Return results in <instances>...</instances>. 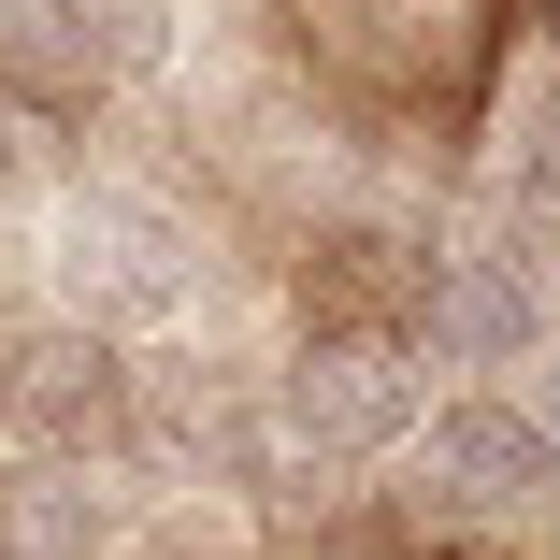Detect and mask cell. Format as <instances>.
Here are the masks:
<instances>
[{"instance_id":"6da1fadb","label":"cell","mask_w":560,"mask_h":560,"mask_svg":"<svg viewBox=\"0 0 560 560\" xmlns=\"http://www.w3.org/2000/svg\"><path fill=\"white\" fill-rule=\"evenodd\" d=\"M58 302L86 330H144L201 302V231L144 187H58Z\"/></svg>"},{"instance_id":"7a4b0ae2","label":"cell","mask_w":560,"mask_h":560,"mask_svg":"<svg viewBox=\"0 0 560 560\" xmlns=\"http://www.w3.org/2000/svg\"><path fill=\"white\" fill-rule=\"evenodd\" d=\"M417 417H431L417 402V330H388V316L316 330V346L288 360V388H273V431L302 445V460H388Z\"/></svg>"},{"instance_id":"3957f363","label":"cell","mask_w":560,"mask_h":560,"mask_svg":"<svg viewBox=\"0 0 560 560\" xmlns=\"http://www.w3.org/2000/svg\"><path fill=\"white\" fill-rule=\"evenodd\" d=\"M0 417H15L30 445H58V460H86V445H116V417H130V374H116V330H86V316L30 330V346L0 360Z\"/></svg>"},{"instance_id":"277c9868","label":"cell","mask_w":560,"mask_h":560,"mask_svg":"<svg viewBox=\"0 0 560 560\" xmlns=\"http://www.w3.org/2000/svg\"><path fill=\"white\" fill-rule=\"evenodd\" d=\"M402 445H417V475H431L445 503H475V517H517V503L560 489V431L517 417V402H445V417H417Z\"/></svg>"},{"instance_id":"5b68a950","label":"cell","mask_w":560,"mask_h":560,"mask_svg":"<svg viewBox=\"0 0 560 560\" xmlns=\"http://www.w3.org/2000/svg\"><path fill=\"white\" fill-rule=\"evenodd\" d=\"M417 330H431V346L445 360H517L532 346V330H546V302L517 288V259H417Z\"/></svg>"},{"instance_id":"8992f818","label":"cell","mask_w":560,"mask_h":560,"mask_svg":"<svg viewBox=\"0 0 560 560\" xmlns=\"http://www.w3.org/2000/svg\"><path fill=\"white\" fill-rule=\"evenodd\" d=\"M86 72V15H72V0H0V86H72Z\"/></svg>"},{"instance_id":"52a82bcc","label":"cell","mask_w":560,"mask_h":560,"mask_svg":"<svg viewBox=\"0 0 560 560\" xmlns=\"http://www.w3.org/2000/svg\"><path fill=\"white\" fill-rule=\"evenodd\" d=\"M15 546L30 560H101L116 546V503H86L72 475H15Z\"/></svg>"},{"instance_id":"ba28073f","label":"cell","mask_w":560,"mask_h":560,"mask_svg":"<svg viewBox=\"0 0 560 560\" xmlns=\"http://www.w3.org/2000/svg\"><path fill=\"white\" fill-rule=\"evenodd\" d=\"M546 30H560V0H546Z\"/></svg>"}]
</instances>
